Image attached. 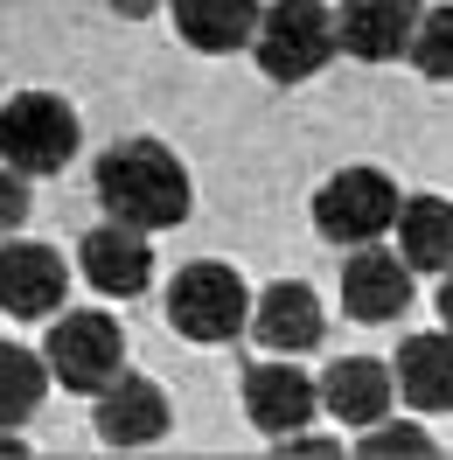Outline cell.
Masks as SVG:
<instances>
[{"label": "cell", "instance_id": "6da1fadb", "mask_svg": "<svg viewBox=\"0 0 453 460\" xmlns=\"http://www.w3.org/2000/svg\"><path fill=\"white\" fill-rule=\"evenodd\" d=\"M98 202H105V217L133 230H174L189 217L196 189H189V168L161 140H126L98 161Z\"/></svg>", "mask_w": 453, "mask_h": 460}, {"label": "cell", "instance_id": "7a4b0ae2", "mask_svg": "<svg viewBox=\"0 0 453 460\" xmlns=\"http://www.w3.org/2000/svg\"><path fill=\"white\" fill-rule=\"evenodd\" d=\"M84 146V126L57 91H22L0 105V161L14 174H63Z\"/></svg>", "mask_w": 453, "mask_h": 460}, {"label": "cell", "instance_id": "3957f363", "mask_svg": "<svg viewBox=\"0 0 453 460\" xmlns=\"http://www.w3.org/2000/svg\"><path fill=\"white\" fill-rule=\"evenodd\" d=\"M252 57L272 84H307L328 70L335 57V14L321 0H272L258 14V35H252Z\"/></svg>", "mask_w": 453, "mask_h": 460}, {"label": "cell", "instance_id": "277c9868", "mask_svg": "<svg viewBox=\"0 0 453 460\" xmlns=\"http://www.w3.org/2000/svg\"><path fill=\"white\" fill-rule=\"evenodd\" d=\"M397 189H391V174L384 168H342L328 174L321 189H314V230L328 237V244H377L384 230L397 224Z\"/></svg>", "mask_w": 453, "mask_h": 460}, {"label": "cell", "instance_id": "5b68a950", "mask_svg": "<svg viewBox=\"0 0 453 460\" xmlns=\"http://www.w3.org/2000/svg\"><path fill=\"white\" fill-rule=\"evenodd\" d=\"M168 321L189 342H230L252 321V293H244V279L230 265H189L168 287Z\"/></svg>", "mask_w": 453, "mask_h": 460}, {"label": "cell", "instance_id": "8992f818", "mask_svg": "<svg viewBox=\"0 0 453 460\" xmlns=\"http://www.w3.org/2000/svg\"><path fill=\"white\" fill-rule=\"evenodd\" d=\"M42 363H49V376H57L63 391L98 398V391L119 376V363H126V335H119L112 314H57Z\"/></svg>", "mask_w": 453, "mask_h": 460}, {"label": "cell", "instance_id": "52a82bcc", "mask_svg": "<svg viewBox=\"0 0 453 460\" xmlns=\"http://www.w3.org/2000/svg\"><path fill=\"white\" fill-rule=\"evenodd\" d=\"M258 335V349L265 356H307L314 342H321V293L307 287V279H272V287L252 300V321H244Z\"/></svg>", "mask_w": 453, "mask_h": 460}, {"label": "cell", "instance_id": "ba28073f", "mask_svg": "<svg viewBox=\"0 0 453 460\" xmlns=\"http://www.w3.org/2000/svg\"><path fill=\"white\" fill-rule=\"evenodd\" d=\"M77 259H84V279L98 293H112V300H133V293H147L154 287V244H147V230H133V224H98L77 244Z\"/></svg>", "mask_w": 453, "mask_h": 460}, {"label": "cell", "instance_id": "9c48e42d", "mask_svg": "<svg viewBox=\"0 0 453 460\" xmlns=\"http://www.w3.org/2000/svg\"><path fill=\"white\" fill-rule=\"evenodd\" d=\"M70 293V265L49 244H0V307L22 321H49Z\"/></svg>", "mask_w": 453, "mask_h": 460}, {"label": "cell", "instance_id": "30bf717a", "mask_svg": "<svg viewBox=\"0 0 453 460\" xmlns=\"http://www.w3.org/2000/svg\"><path fill=\"white\" fill-rule=\"evenodd\" d=\"M419 29V0H342L335 7V49L356 63H391Z\"/></svg>", "mask_w": 453, "mask_h": 460}, {"label": "cell", "instance_id": "8fae6325", "mask_svg": "<svg viewBox=\"0 0 453 460\" xmlns=\"http://www.w3.org/2000/svg\"><path fill=\"white\" fill-rule=\"evenodd\" d=\"M342 307L349 321H397L412 307V265L377 244H356V259L342 265Z\"/></svg>", "mask_w": 453, "mask_h": 460}, {"label": "cell", "instance_id": "7c38bea8", "mask_svg": "<svg viewBox=\"0 0 453 460\" xmlns=\"http://www.w3.org/2000/svg\"><path fill=\"white\" fill-rule=\"evenodd\" d=\"M314 404H321V391L307 384V370H286V356H272V363L244 370V411H252V426L265 432V439L300 432V426L314 419Z\"/></svg>", "mask_w": 453, "mask_h": 460}, {"label": "cell", "instance_id": "4fadbf2b", "mask_svg": "<svg viewBox=\"0 0 453 460\" xmlns=\"http://www.w3.org/2000/svg\"><path fill=\"white\" fill-rule=\"evenodd\" d=\"M168 432V398L147 376H112L98 391V439L105 447H154Z\"/></svg>", "mask_w": 453, "mask_h": 460}, {"label": "cell", "instance_id": "5bb4252c", "mask_svg": "<svg viewBox=\"0 0 453 460\" xmlns=\"http://www.w3.org/2000/svg\"><path fill=\"white\" fill-rule=\"evenodd\" d=\"M391 376H397V398L412 411H453V328L404 335Z\"/></svg>", "mask_w": 453, "mask_h": 460}, {"label": "cell", "instance_id": "9a60e30c", "mask_svg": "<svg viewBox=\"0 0 453 460\" xmlns=\"http://www.w3.org/2000/svg\"><path fill=\"white\" fill-rule=\"evenodd\" d=\"M391 391H397V376L377 356H342L335 370L321 376V404L335 411L342 426H377L391 411Z\"/></svg>", "mask_w": 453, "mask_h": 460}, {"label": "cell", "instance_id": "2e32d148", "mask_svg": "<svg viewBox=\"0 0 453 460\" xmlns=\"http://www.w3.org/2000/svg\"><path fill=\"white\" fill-rule=\"evenodd\" d=\"M258 0H174V29L189 49L202 57H237V49H252L258 35Z\"/></svg>", "mask_w": 453, "mask_h": 460}, {"label": "cell", "instance_id": "e0dca14e", "mask_svg": "<svg viewBox=\"0 0 453 460\" xmlns=\"http://www.w3.org/2000/svg\"><path fill=\"white\" fill-rule=\"evenodd\" d=\"M397 259L412 272H447L453 265V202H440V196L397 202Z\"/></svg>", "mask_w": 453, "mask_h": 460}, {"label": "cell", "instance_id": "ac0fdd59", "mask_svg": "<svg viewBox=\"0 0 453 460\" xmlns=\"http://www.w3.org/2000/svg\"><path fill=\"white\" fill-rule=\"evenodd\" d=\"M49 391V363L29 356L22 342H0V426H22Z\"/></svg>", "mask_w": 453, "mask_h": 460}, {"label": "cell", "instance_id": "d6986e66", "mask_svg": "<svg viewBox=\"0 0 453 460\" xmlns=\"http://www.w3.org/2000/svg\"><path fill=\"white\" fill-rule=\"evenodd\" d=\"M404 57H412V70H419V77L453 84V0L419 7V29H412V42H404Z\"/></svg>", "mask_w": 453, "mask_h": 460}, {"label": "cell", "instance_id": "ffe728a7", "mask_svg": "<svg viewBox=\"0 0 453 460\" xmlns=\"http://www.w3.org/2000/svg\"><path fill=\"white\" fill-rule=\"evenodd\" d=\"M363 454H369V460H391V454H404V460H432L440 447H432L419 426H384V419H377V426L363 432Z\"/></svg>", "mask_w": 453, "mask_h": 460}, {"label": "cell", "instance_id": "44dd1931", "mask_svg": "<svg viewBox=\"0 0 453 460\" xmlns=\"http://www.w3.org/2000/svg\"><path fill=\"white\" fill-rule=\"evenodd\" d=\"M22 224H29V174H14L0 161V237L22 230Z\"/></svg>", "mask_w": 453, "mask_h": 460}, {"label": "cell", "instance_id": "7402d4cb", "mask_svg": "<svg viewBox=\"0 0 453 460\" xmlns=\"http://www.w3.org/2000/svg\"><path fill=\"white\" fill-rule=\"evenodd\" d=\"M119 14H133V22H140V14H154V7H168V0H112Z\"/></svg>", "mask_w": 453, "mask_h": 460}, {"label": "cell", "instance_id": "603a6c76", "mask_svg": "<svg viewBox=\"0 0 453 460\" xmlns=\"http://www.w3.org/2000/svg\"><path fill=\"white\" fill-rule=\"evenodd\" d=\"M440 314H447V328H453V265L440 272Z\"/></svg>", "mask_w": 453, "mask_h": 460}, {"label": "cell", "instance_id": "cb8c5ba5", "mask_svg": "<svg viewBox=\"0 0 453 460\" xmlns=\"http://www.w3.org/2000/svg\"><path fill=\"white\" fill-rule=\"evenodd\" d=\"M0 454H22V439H14V432H0Z\"/></svg>", "mask_w": 453, "mask_h": 460}]
</instances>
